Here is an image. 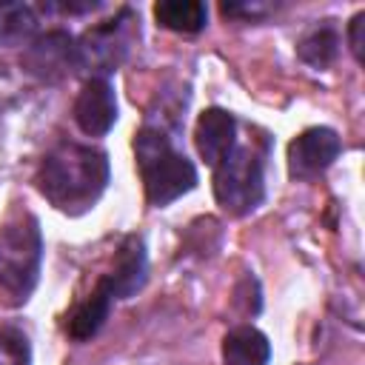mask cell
I'll return each instance as SVG.
<instances>
[{
  "label": "cell",
  "instance_id": "11",
  "mask_svg": "<svg viewBox=\"0 0 365 365\" xmlns=\"http://www.w3.org/2000/svg\"><path fill=\"white\" fill-rule=\"evenodd\" d=\"M111 302H114L111 285H108L106 277H100V282L94 285V291L68 317V334H71V339H77V342L91 339L103 328V322H106V317L111 311Z\"/></svg>",
  "mask_w": 365,
  "mask_h": 365
},
{
  "label": "cell",
  "instance_id": "4",
  "mask_svg": "<svg viewBox=\"0 0 365 365\" xmlns=\"http://www.w3.org/2000/svg\"><path fill=\"white\" fill-rule=\"evenodd\" d=\"M265 194L262 160L251 145H234L214 165V197L217 205L234 217L251 214Z\"/></svg>",
  "mask_w": 365,
  "mask_h": 365
},
{
  "label": "cell",
  "instance_id": "15",
  "mask_svg": "<svg viewBox=\"0 0 365 365\" xmlns=\"http://www.w3.org/2000/svg\"><path fill=\"white\" fill-rule=\"evenodd\" d=\"M299 57L308 63V66H317V68H325L328 63H334L336 51H339V37L334 31V26H317L311 29L302 40H299Z\"/></svg>",
  "mask_w": 365,
  "mask_h": 365
},
{
  "label": "cell",
  "instance_id": "6",
  "mask_svg": "<svg viewBox=\"0 0 365 365\" xmlns=\"http://www.w3.org/2000/svg\"><path fill=\"white\" fill-rule=\"evenodd\" d=\"M339 148L342 143L334 128H325V125L305 128L288 145V174L297 180H311L336 160Z\"/></svg>",
  "mask_w": 365,
  "mask_h": 365
},
{
  "label": "cell",
  "instance_id": "16",
  "mask_svg": "<svg viewBox=\"0 0 365 365\" xmlns=\"http://www.w3.org/2000/svg\"><path fill=\"white\" fill-rule=\"evenodd\" d=\"M0 365H31V351L20 331H0Z\"/></svg>",
  "mask_w": 365,
  "mask_h": 365
},
{
  "label": "cell",
  "instance_id": "8",
  "mask_svg": "<svg viewBox=\"0 0 365 365\" xmlns=\"http://www.w3.org/2000/svg\"><path fill=\"white\" fill-rule=\"evenodd\" d=\"M74 120L88 137H103L117 120V100L106 80H88L74 100Z\"/></svg>",
  "mask_w": 365,
  "mask_h": 365
},
{
  "label": "cell",
  "instance_id": "5",
  "mask_svg": "<svg viewBox=\"0 0 365 365\" xmlns=\"http://www.w3.org/2000/svg\"><path fill=\"white\" fill-rule=\"evenodd\" d=\"M131 14L123 11L117 20L100 23L94 29H88L77 43H74V60L77 68L91 71L94 80H103V74L117 71V66L123 63L125 51H128V34H125V20Z\"/></svg>",
  "mask_w": 365,
  "mask_h": 365
},
{
  "label": "cell",
  "instance_id": "12",
  "mask_svg": "<svg viewBox=\"0 0 365 365\" xmlns=\"http://www.w3.org/2000/svg\"><path fill=\"white\" fill-rule=\"evenodd\" d=\"M271 356L268 336L251 325H240L225 334L222 339V359L225 365H265Z\"/></svg>",
  "mask_w": 365,
  "mask_h": 365
},
{
  "label": "cell",
  "instance_id": "10",
  "mask_svg": "<svg viewBox=\"0 0 365 365\" xmlns=\"http://www.w3.org/2000/svg\"><path fill=\"white\" fill-rule=\"evenodd\" d=\"M145 271H148V262H145L143 240H140L137 234H131V237H125V242L120 245V251H117V257H114V268L106 274L114 299H128V297H134V294L143 288V282H145Z\"/></svg>",
  "mask_w": 365,
  "mask_h": 365
},
{
  "label": "cell",
  "instance_id": "14",
  "mask_svg": "<svg viewBox=\"0 0 365 365\" xmlns=\"http://www.w3.org/2000/svg\"><path fill=\"white\" fill-rule=\"evenodd\" d=\"M37 29V17L23 3H0V46H20Z\"/></svg>",
  "mask_w": 365,
  "mask_h": 365
},
{
  "label": "cell",
  "instance_id": "2",
  "mask_svg": "<svg viewBox=\"0 0 365 365\" xmlns=\"http://www.w3.org/2000/svg\"><path fill=\"white\" fill-rule=\"evenodd\" d=\"M134 154L151 205L163 208L197 185V168L188 157L174 151L168 134L160 125H145L137 131Z\"/></svg>",
  "mask_w": 365,
  "mask_h": 365
},
{
  "label": "cell",
  "instance_id": "13",
  "mask_svg": "<svg viewBox=\"0 0 365 365\" xmlns=\"http://www.w3.org/2000/svg\"><path fill=\"white\" fill-rule=\"evenodd\" d=\"M154 17L160 26L182 34H197L208 23V9L200 0H160L154 6Z\"/></svg>",
  "mask_w": 365,
  "mask_h": 365
},
{
  "label": "cell",
  "instance_id": "9",
  "mask_svg": "<svg viewBox=\"0 0 365 365\" xmlns=\"http://www.w3.org/2000/svg\"><path fill=\"white\" fill-rule=\"evenodd\" d=\"M194 143L208 165H217L237 145V123L222 108H205L194 128Z\"/></svg>",
  "mask_w": 365,
  "mask_h": 365
},
{
  "label": "cell",
  "instance_id": "18",
  "mask_svg": "<svg viewBox=\"0 0 365 365\" xmlns=\"http://www.w3.org/2000/svg\"><path fill=\"white\" fill-rule=\"evenodd\" d=\"M268 6L259 3H222V14H248V17H259L265 14Z\"/></svg>",
  "mask_w": 365,
  "mask_h": 365
},
{
  "label": "cell",
  "instance_id": "17",
  "mask_svg": "<svg viewBox=\"0 0 365 365\" xmlns=\"http://www.w3.org/2000/svg\"><path fill=\"white\" fill-rule=\"evenodd\" d=\"M348 43H351L354 57L362 63V60H365V54H362V46H365V11L354 14V20H351V26H348Z\"/></svg>",
  "mask_w": 365,
  "mask_h": 365
},
{
  "label": "cell",
  "instance_id": "7",
  "mask_svg": "<svg viewBox=\"0 0 365 365\" xmlns=\"http://www.w3.org/2000/svg\"><path fill=\"white\" fill-rule=\"evenodd\" d=\"M23 68L34 74L43 83L63 80L71 68H77L74 60V40L66 31H48L31 40L23 51Z\"/></svg>",
  "mask_w": 365,
  "mask_h": 365
},
{
  "label": "cell",
  "instance_id": "3",
  "mask_svg": "<svg viewBox=\"0 0 365 365\" xmlns=\"http://www.w3.org/2000/svg\"><path fill=\"white\" fill-rule=\"evenodd\" d=\"M43 262V234L31 214H20L0 228V297L9 305H23L37 279Z\"/></svg>",
  "mask_w": 365,
  "mask_h": 365
},
{
  "label": "cell",
  "instance_id": "1",
  "mask_svg": "<svg viewBox=\"0 0 365 365\" xmlns=\"http://www.w3.org/2000/svg\"><path fill=\"white\" fill-rule=\"evenodd\" d=\"M108 185V160L100 148L80 143L54 145L37 174L40 194L66 214L88 211Z\"/></svg>",
  "mask_w": 365,
  "mask_h": 365
}]
</instances>
